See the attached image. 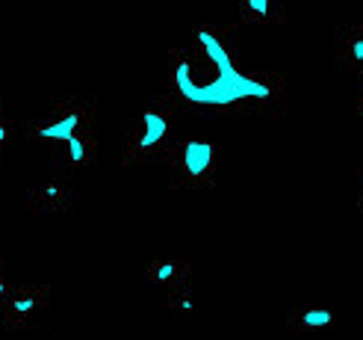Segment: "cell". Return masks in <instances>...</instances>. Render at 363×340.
Wrapping results in <instances>:
<instances>
[{"instance_id":"1","label":"cell","mask_w":363,"mask_h":340,"mask_svg":"<svg viewBox=\"0 0 363 340\" xmlns=\"http://www.w3.org/2000/svg\"><path fill=\"white\" fill-rule=\"evenodd\" d=\"M281 71H210L189 45L169 53V92L160 101L172 113L204 116H281L284 113Z\"/></svg>"},{"instance_id":"2","label":"cell","mask_w":363,"mask_h":340,"mask_svg":"<svg viewBox=\"0 0 363 340\" xmlns=\"http://www.w3.org/2000/svg\"><path fill=\"white\" fill-rule=\"evenodd\" d=\"M172 119L174 113L157 95L145 98L142 113L133 116L121 131L124 163L127 166H145V163L166 166V160L177 142L172 133Z\"/></svg>"},{"instance_id":"3","label":"cell","mask_w":363,"mask_h":340,"mask_svg":"<svg viewBox=\"0 0 363 340\" xmlns=\"http://www.w3.org/2000/svg\"><path fill=\"white\" fill-rule=\"evenodd\" d=\"M95 113H98V101L92 95H62L53 98L42 116L18 121V128H21L24 139L48 142V146L57 148L80 133H92Z\"/></svg>"},{"instance_id":"4","label":"cell","mask_w":363,"mask_h":340,"mask_svg":"<svg viewBox=\"0 0 363 340\" xmlns=\"http://www.w3.org/2000/svg\"><path fill=\"white\" fill-rule=\"evenodd\" d=\"M174 190H210L216 184V148L210 142H174L166 160Z\"/></svg>"},{"instance_id":"5","label":"cell","mask_w":363,"mask_h":340,"mask_svg":"<svg viewBox=\"0 0 363 340\" xmlns=\"http://www.w3.org/2000/svg\"><path fill=\"white\" fill-rule=\"evenodd\" d=\"M50 305V287L35 281H12L6 299L0 302V319L9 331H27L42 323Z\"/></svg>"},{"instance_id":"6","label":"cell","mask_w":363,"mask_h":340,"mask_svg":"<svg viewBox=\"0 0 363 340\" xmlns=\"http://www.w3.org/2000/svg\"><path fill=\"white\" fill-rule=\"evenodd\" d=\"M71 204H74V184H71L68 172L50 166L35 177H30V184H27V207L30 210L57 213V210H68Z\"/></svg>"},{"instance_id":"7","label":"cell","mask_w":363,"mask_h":340,"mask_svg":"<svg viewBox=\"0 0 363 340\" xmlns=\"http://www.w3.org/2000/svg\"><path fill=\"white\" fill-rule=\"evenodd\" d=\"M192 53L201 60L210 71H230L237 68V42H233V27L225 24H198L192 30Z\"/></svg>"},{"instance_id":"8","label":"cell","mask_w":363,"mask_h":340,"mask_svg":"<svg viewBox=\"0 0 363 340\" xmlns=\"http://www.w3.org/2000/svg\"><path fill=\"white\" fill-rule=\"evenodd\" d=\"M337 68L363 77V24H340L334 30Z\"/></svg>"},{"instance_id":"9","label":"cell","mask_w":363,"mask_h":340,"mask_svg":"<svg viewBox=\"0 0 363 340\" xmlns=\"http://www.w3.org/2000/svg\"><path fill=\"white\" fill-rule=\"evenodd\" d=\"M145 278L154 287H160L162 293H172L184 284H192V266L186 261L177 258H160V261H148L145 263Z\"/></svg>"},{"instance_id":"10","label":"cell","mask_w":363,"mask_h":340,"mask_svg":"<svg viewBox=\"0 0 363 340\" xmlns=\"http://www.w3.org/2000/svg\"><path fill=\"white\" fill-rule=\"evenodd\" d=\"M95 157H98V146H95V131H92V133H80L53 148V166L62 172L86 169L95 163Z\"/></svg>"},{"instance_id":"11","label":"cell","mask_w":363,"mask_h":340,"mask_svg":"<svg viewBox=\"0 0 363 340\" xmlns=\"http://www.w3.org/2000/svg\"><path fill=\"white\" fill-rule=\"evenodd\" d=\"M240 21L245 24H281L286 18V9L275 0H245L237 6Z\"/></svg>"},{"instance_id":"12","label":"cell","mask_w":363,"mask_h":340,"mask_svg":"<svg viewBox=\"0 0 363 340\" xmlns=\"http://www.w3.org/2000/svg\"><path fill=\"white\" fill-rule=\"evenodd\" d=\"M286 326L293 331H322L334 326V314L328 308H296L286 311Z\"/></svg>"},{"instance_id":"13","label":"cell","mask_w":363,"mask_h":340,"mask_svg":"<svg viewBox=\"0 0 363 340\" xmlns=\"http://www.w3.org/2000/svg\"><path fill=\"white\" fill-rule=\"evenodd\" d=\"M166 305H169L172 317H177V319H186V317H192V311H195L192 284H184V287H177V290L166 293Z\"/></svg>"},{"instance_id":"14","label":"cell","mask_w":363,"mask_h":340,"mask_svg":"<svg viewBox=\"0 0 363 340\" xmlns=\"http://www.w3.org/2000/svg\"><path fill=\"white\" fill-rule=\"evenodd\" d=\"M12 128H15V121L9 119L6 104H4V95H0V160H4L6 146H9V139H12Z\"/></svg>"},{"instance_id":"15","label":"cell","mask_w":363,"mask_h":340,"mask_svg":"<svg viewBox=\"0 0 363 340\" xmlns=\"http://www.w3.org/2000/svg\"><path fill=\"white\" fill-rule=\"evenodd\" d=\"M9 287H12V281L6 278V273H4V263H0V302H4V299H6Z\"/></svg>"},{"instance_id":"16","label":"cell","mask_w":363,"mask_h":340,"mask_svg":"<svg viewBox=\"0 0 363 340\" xmlns=\"http://www.w3.org/2000/svg\"><path fill=\"white\" fill-rule=\"evenodd\" d=\"M357 204L363 207V169H360V187H357Z\"/></svg>"},{"instance_id":"17","label":"cell","mask_w":363,"mask_h":340,"mask_svg":"<svg viewBox=\"0 0 363 340\" xmlns=\"http://www.w3.org/2000/svg\"><path fill=\"white\" fill-rule=\"evenodd\" d=\"M357 116L363 119V86H360V95H357Z\"/></svg>"}]
</instances>
